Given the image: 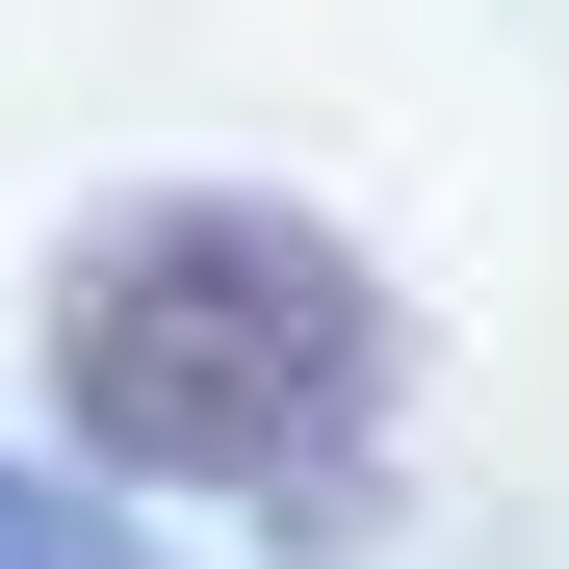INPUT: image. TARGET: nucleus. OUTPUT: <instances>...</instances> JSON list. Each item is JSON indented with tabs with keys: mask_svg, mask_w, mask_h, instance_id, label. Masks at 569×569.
<instances>
[{
	"mask_svg": "<svg viewBox=\"0 0 569 569\" xmlns=\"http://www.w3.org/2000/svg\"><path fill=\"white\" fill-rule=\"evenodd\" d=\"M52 415L104 492H259V518H362L389 440V284L284 181H130L52 233Z\"/></svg>",
	"mask_w": 569,
	"mask_h": 569,
	"instance_id": "obj_1",
	"label": "nucleus"
},
{
	"mask_svg": "<svg viewBox=\"0 0 569 569\" xmlns=\"http://www.w3.org/2000/svg\"><path fill=\"white\" fill-rule=\"evenodd\" d=\"M0 569H181V543H130L104 492H52V466H0Z\"/></svg>",
	"mask_w": 569,
	"mask_h": 569,
	"instance_id": "obj_2",
	"label": "nucleus"
}]
</instances>
